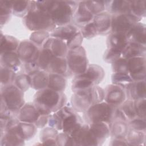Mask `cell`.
I'll list each match as a JSON object with an SVG mask.
<instances>
[{
  "label": "cell",
  "mask_w": 146,
  "mask_h": 146,
  "mask_svg": "<svg viewBox=\"0 0 146 146\" xmlns=\"http://www.w3.org/2000/svg\"><path fill=\"white\" fill-rule=\"evenodd\" d=\"M79 2L72 1H44L43 10L50 15L56 27L70 24Z\"/></svg>",
  "instance_id": "6da1fadb"
},
{
  "label": "cell",
  "mask_w": 146,
  "mask_h": 146,
  "mask_svg": "<svg viewBox=\"0 0 146 146\" xmlns=\"http://www.w3.org/2000/svg\"><path fill=\"white\" fill-rule=\"evenodd\" d=\"M67 98L63 92H57L47 87L37 91L33 103L40 114L50 115L65 106Z\"/></svg>",
  "instance_id": "7a4b0ae2"
},
{
  "label": "cell",
  "mask_w": 146,
  "mask_h": 146,
  "mask_svg": "<svg viewBox=\"0 0 146 146\" xmlns=\"http://www.w3.org/2000/svg\"><path fill=\"white\" fill-rule=\"evenodd\" d=\"M25 27L30 31H47L51 32L56 26L48 14L36 8L35 1H33L32 7L29 13L23 18Z\"/></svg>",
  "instance_id": "3957f363"
},
{
  "label": "cell",
  "mask_w": 146,
  "mask_h": 146,
  "mask_svg": "<svg viewBox=\"0 0 146 146\" xmlns=\"http://www.w3.org/2000/svg\"><path fill=\"white\" fill-rule=\"evenodd\" d=\"M116 109L105 102L96 103L84 112V119L88 124L103 122L110 124L114 120Z\"/></svg>",
  "instance_id": "277c9868"
},
{
  "label": "cell",
  "mask_w": 146,
  "mask_h": 146,
  "mask_svg": "<svg viewBox=\"0 0 146 146\" xmlns=\"http://www.w3.org/2000/svg\"><path fill=\"white\" fill-rule=\"evenodd\" d=\"M1 100L9 110L17 113L25 104L23 92L12 84L1 87Z\"/></svg>",
  "instance_id": "5b68a950"
},
{
  "label": "cell",
  "mask_w": 146,
  "mask_h": 146,
  "mask_svg": "<svg viewBox=\"0 0 146 146\" xmlns=\"http://www.w3.org/2000/svg\"><path fill=\"white\" fill-rule=\"evenodd\" d=\"M66 58L71 75L76 76L82 74L88 66L86 52L82 46L69 50Z\"/></svg>",
  "instance_id": "8992f818"
},
{
  "label": "cell",
  "mask_w": 146,
  "mask_h": 146,
  "mask_svg": "<svg viewBox=\"0 0 146 146\" xmlns=\"http://www.w3.org/2000/svg\"><path fill=\"white\" fill-rule=\"evenodd\" d=\"M140 21L129 14L112 15L111 33L127 35L135 25Z\"/></svg>",
  "instance_id": "52a82bcc"
},
{
  "label": "cell",
  "mask_w": 146,
  "mask_h": 146,
  "mask_svg": "<svg viewBox=\"0 0 146 146\" xmlns=\"http://www.w3.org/2000/svg\"><path fill=\"white\" fill-rule=\"evenodd\" d=\"M92 87L87 90L74 92L71 98V103L72 108L76 112H84L91 106L94 104Z\"/></svg>",
  "instance_id": "ba28073f"
},
{
  "label": "cell",
  "mask_w": 146,
  "mask_h": 146,
  "mask_svg": "<svg viewBox=\"0 0 146 146\" xmlns=\"http://www.w3.org/2000/svg\"><path fill=\"white\" fill-rule=\"evenodd\" d=\"M145 56L127 59L128 74L133 81L145 80Z\"/></svg>",
  "instance_id": "9c48e42d"
},
{
  "label": "cell",
  "mask_w": 146,
  "mask_h": 146,
  "mask_svg": "<svg viewBox=\"0 0 146 146\" xmlns=\"http://www.w3.org/2000/svg\"><path fill=\"white\" fill-rule=\"evenodd\" d=\"M16 52L22 62L26 63L36 62L40 50L30 40H24L19 43Z\"/></svg>",
  "instance_id": "30bf717a"
},
{
  "label": "cell",
  "mask_w": 146,
  "mask_h": 146,
  "mask_svg": "<svg viewBox=\"0 0 146 146\" xmlns=\"http://www.w3.org/2000/svg\"><path fill=\"white\" fill-rule=\"evenodd\" d=\"M104 102L114 107H119L125 100L126 95L124 88L119 86L109 84L104 90Z\"/></svg>",
  "instance_id": "8fae6325"
},
{
  "label": "cell",
  "mask_w": 146,
  "mask_h": 146,
  "mask_svg": "<svg viewBox=\"0 0 146 146\" xmlns=\"http://www.w3.org/2000/svg\"><path fill=\"white\" fill-rule=\"evenodd\" d=\"M94 15L88 10L86 1H79L77 9L73 16L72 22L75 26L82 27L87 24L92 22Z\"/></svg>",
  "instance_id": "7c38bea8"
},
{
  "label": "cell",
  "mask_w": 146,
  "mask_h": 146,
  "mask_svg": "<svg viewBox=\"0 0 146 146\" xmlns=\"http://www.w3.org/2000/svg\"><path fill=\"white\" fill-rule=\"evenodd\" d=\"M93 22L99 35H107L111 33L112 15L108 12L103 11L95 15Z\"/></svg>",
  "instance_id": "4fadbf2b"
},
{
  "label": "cell",
  "mask_w": 146,
  "mask_h": 146,
  "mask_svg": "<svg viewBox=\"0 0 146 146\" xmlns=\"http://www.w3.org/2000/svg\"><path fill=\"white\" fill-rule=\"evenodd\" d=\"M42 48L48 50L54 57L66 58L68 51L64 40L51 36L46 40Z\"/></svg>",
  "instance_id": "5bb4252c"
},
{
  "label": "cell",
  "mask_w": 146,
  "mask_h": 146,
  "mask_svg": "<svg viewBox=\"0 0 146 146\" xmlns=\"http://www.w3.org/2000/svg\"><path fill=\"white\" fill-rule=\"evenodd\" d=\"M145 80L133 81L125 88V95L128 99L133 101L145 98Z\"/></svg>",
  "instance_id": "9a60e30c"
},
{
  "label": "cell",
  "mask_w": 146,
  "mask_h": 146,
  "mask_svg": "<svg viewBox=\"0 0 146 146\" xmlns=\"http://www.w3.org/2000/svg\"><path fill=\"white\" fill-rule=\"evenodd\" d=\"M129 43L138 44L146 47V26L140 22L135 25L127 34Z\"/></svg>",
  "instance_id": "2e32d148"
},
{
  "label": "cell",
  "mask_w": 146,
  "mask_h": 146,
  "mask_svg": "<svg viewBox=\"0 0 146 146\" xmlns=\"http://www.w3.org/2000/svg\"><path fill=\"white\" fill-rule=\"evenodd\" d=\"M41 115L33 103H27L19 110L18 117L20 121L35 124Z\"/></svg>",
  "instance_id": "e0dca14e"
},
{
  "label": "cell",
  "mask_w": 146,
  "mask_h": 146,
  "mask_svg": "<svg viewBox=\"0 0 146 146\" xmlns=\"http://www.w3.org/2000/svg\"><path fill=\"white\" fill-rule=\"evenodd\" d=\"M1 66L10 69L17 74L22 68V62L17 52H6L1 54Z\"/></svg>",
  "instance_id": "ac0fdd59"
},
{
  "label": "cell",
  "mask_w": 146,
  "mask_h": 146,
  "mask_svg": "<svg viewBox=\"0 0 146 146\" xmlns=\"http://www.w3.org/2000/svg\"><path fill=\"white\" fill-rule=\"evenodd\" d=\"M47 72L59 74L64 77L71 76L66 58L63 57H53L48 66Z\"/></svg>",
  "instance_id": "d6986e66"
},
{
  "label": "cell",
  "mask_w": 146,
  "mask_h": 146,
  "mask_svg": "<svg viewBox=\"0 0 146 146\" xmlns=\"http://www.w3.org/2000/svg\"><path fill=\"white\" fill-rule=\"evenodd\" d=\"M0 145L6 146L23 145L25 144V140L19 135L17 125L8 129L1 134Z\"/></svg>",
  "instance_id": "ffe728a7"
},
{
  "label": "cell",
  "mask_w": 146,
  "mask_h": 146,
  "mask_svg": "<svg viewBox=\"0 0 146 146\" xmlns=\"http://www.w3.org/2000/svg\"><path fill=\"white\" fill-rule=\"evenodd\" d=\"M90 129L96 139L98 145H102L110 135V124L103 123H94L88 124Z\"/></svg>",
  "instance_id": "44dd1931"
},
{
  "label": "cell",
  "mask_w": 146,
  "mask_h": 146,
  "mask_svg": "<svg viewBox=\"0 0 146 146\" xmlns=\"http://www.w3.org/2000/svg\"><path fill=\"white\" fill-rule=\"evenodd\" d=\"M105 9L111 15L129 14V1H104Z\"/></svg>",
  "instance_id": "7402d4cb"
},
{
  "label": "cell",
  "mask_w": 146,
  "mask_h": 146,
  "mask_svg": "<svg viewBox=\"0 0 146 146\" xmlns=\"http://www.w3.org/2000/svg\"><path fill=\"white\" fill-rule=\"evenodd\" d=\"M28 75L30 79V87L37 91L47 87L48 74L47 71L42 70H38L29 74Z\"/></svg>",
  "instance_id": "603a6c76"
},
{
  "label": "cell",
  "mask_w": 146,
  "mask_h": 146,
  "mask_svg": "<svg viewBox=\"0 0 146 146\" xmlns=\"http://www.w3.org/2000/svg\"><path fill=\"white\" fill-rule=\"evenodd\" d=\"M127 35L120 33H110L107 39L108 48L122 52L128 44Z\"/></svg>",
  "instance_id": "cb8c5ba5"
},
{
  "label": "cell",
  "mask_w": 146,
  "mask_h": 146,
  "mask_svg": "<svg viewBox=\"0 0 146 146\" xmlns=\"http://www.w3.org/2000/svg\"><path fill=\"white\" fill-rule=\"evenodd\" d=\"M82 124V117L77 113V112L74 111L63 119L62 130L63 132L71 135Z\"/></svg>",
  "instance_id": "d4e9b609"
},
{
  "label": "cell",
  "mask_w": 146,
  "mask_h": 146,
  "mask_svg": "<svg viewBox=\"0 0 146 146\" xmlns=\"http://www.w3.org/2000/svg\"><path fill=\"white\" fill-rule=\"evenodd\" d=\"M80 75L92 82L94 85H98L104 78V71L100 66L92 64L88 65L86 71Z\"/></svg>",
  "instance_id": "484cf974"
},
{
  "label": "cell",
  "mask_w": 146,
  "mask_h": 146,
  "mask_svg": "<svg viewBox=\"0 0 146 146\" xmlns=\"http://www.w3.org/2000/svg\"><path fill=\"white\" fill-rule=\"evenodd\" d=\"M78 31L76 26L74 25L68 24L56 27L50 33V36L67 41Z\"/></svg>",
  "instance_id": "4316f807"
},
{
  "label": "cell",
  "mask_w": 146,
  "mask_h": 146,
  "mask_svg": "<svg viewBox=\"0 0 146 146\" xmlns=\"http://www.w3.org/2000/svg\"><path fill=\"white\" fill-rule=\"evenodd\" d=\"M129 128L127 123L114 120L110 124V135L112 138H125Z\"/></svg>",
  "instance_id": "83f0119b"
},
{
  "label": "cell",
  "mask_w": 146,
  "mask_h": 146,
  "mask_svg": "<svg viewBox=\"0 0 146 146\" xmlns=\"http://www.w3.org/2000/svg\"><path fill=\"white\" fill-rule=\"evenodd\" d=\"M1 54L6 52L17 51L19 46V41L14 36L3 35L1 33L0 39Z\"/></svg>",
  "instance_id": "f1b7e54d"
},
{
  "label": "cell",
  "mask_w": 146,
  "mask_h": 146,
  "mask_svg": "<svg viewBox=\"0 0 146 146\" xmlns=\"http://www.w3.org/2000/svg\"><path fill=\"white\" fill-rule=\"evenodd\" d=\"M146 47L133 43H128L121 52V57L128 59L134 57L145 56Z\"/></svg>",
  "instance_id": "f546056e"
},
{
  "label": "cell",
  "mask_w": 146,
  "mask_h": 146,
  "mask_svg": "<svg viewBox=\"0 0 146 146\" xmlns=\"http://www.w3.org/2000/svg\"><path fill=\"white\" fill-rule=\"evenodd\" d=\"M12 13L19 17H25L32 7L33 1H11Z\"/></svg>",
  "instance_id": "4dcf8cb0"
},
{
  "label": "cell",
  "mask_w": 146,
  "mask_h": 146,
  "mask_svg": "<svg viewBox=\"0 0 146 146\" xmlns=\"http://www.w3.org/2000/svg\"><path fill=\"white\" fill-rule=\"evenodd\" d=\"M66 77L56 74L48 73L47 88L57 92H63L66 87Z\"/></svg>",
  "instance_id": "1f68e13d"
},
{
  "label": "cell",
  "mask_w": 146,
  "mask_h": 146,
  "mask_svg": "<svg viewBox=\"0 0 146 146\" xmlns=\"http://www.w3.org/2000/svg\"><path fill=\"white\" fill-rule=\"evenodd\" d=\"M145 5L144 0L129 1V14L141 21L146 15Z\"/></svg>",
  "instance_id": "d6a6232c"
},
{
  "label": "cell",
  "mask_w": 146,
  "mask_h": 146,
  "mask_svg": "<svg viewBox=\"0 0 146 146\" xmlns=\"http://www.w3.org/2000/svg\"><path fill=\"white\" fill-rule=\"evenodd\" d=\"M19 135L25 140L32 139L36 134L37 127L34 124L20 121L17 125Z\"/></svg>",
  "instance_id": "836d02e7"
},
{
  "label": "cell",
  "mask_w": 146,
  "mask_h": 146,
  "mask_svg": "<svg viewBox=\"0 0 146 146\" xmlns=\"http://www.w3.org/2000/svg\"><path fill=\"white\" fill-rule=\"evenodd\" d=\"M125 139L129 145H143L145 141V132L129 128Z\"/></svg>",
  "instance_id": "e575fe53"
},
{
  "label": "cell",
  "mask_w": 146,
  "mask_h": 146,
  "mask_svg": "<svg viewBox=\"0 0 146 146\" xmlns=\"http://www.w3.org/2000/svg\"><path fill=\"white\" fill-rule=\"evenodd\" d=\"M94 86L95 85L92 82L79 75L75 76V78L72 80L71 90L74 92L75 91L88 89Z\"/></svg>",
  "instance_id": "d590c367"
},
{
  "label": "cell",
  "mask_w": 146,
  "mask_h": 146,
  "mask_svg": "<svg viewBox=\"0 0 146 146\" xmlns=\"http://www.w3.org/2000/svg\"><path fill=\"white\" fill-rule=\"evenodd\" d=\"M53 57L54 56L48 50L42 48L36 60L39 69L47 71L48 66Z\"/></svg>",
  "instance_id": "8d00e7d4"
},
{
  "label": "cell",
  "mask_w": 146,
  "mask_h": 146,
  "mask_svg": "<svg viewBox=\"0 0 146 146\" xmlns=\"http://www.w3.org/2000/svg\"><path fill=\"white\" fill-rule=\"evenodd\" d=\"M12 13V5L11 1H1L0 14L1 26L8 22Z\"/></svg>",
  "instance_id": "74e56055"
},
{
  "label": "cell",
  "mask_w": 146,
  "mask_h": 146,
  "mask_svg": "<svg viewBox=\"0 0 146 146\" xmlns=\"http://www.w3.org/2000/svg\"><path fill=\"white\" fill-rule=\"evenodd\" d=\"M112 83L124 88L132 83L133 80L128 74L121 72H113L111 76Z\"/></svg>",
  "instance_id": "f35d334b"
},
{
  "label": "cell",
  "mask_w": 146,
  "mask_h": 146,
  "mask_svg": "<svg viewBox=\"0 0 146 146\" xmlns=\"http://www.w3.org/2000/svg\"><path fill=\"white\" fill-rule=\"evenodd\" d=\"M50 37V33L47 31H37L33 32L30 36V40L38 47H43L46 40Z\"/></svg>",
  "instance_id": "ab89813d"
},
{
  "label": "cell",
  "mask_w": 146,
  "mask_h": 146,
  "mask_svg": "<svg viewBox=\"0 0 146 146\" xmlns=\"http://www.w3.org/2000/svg\"><path fill=\"white\" fill-rule=\"evenodd\" d=\"M16 77V73L7 68L1 66V84L6 86L14 83Z\"/></svg>",
  "instance_id": "60d3db41"
},
{
  "label": "cell",
  "mask_w": 146,
  "mask_h": 146,
  "mask_svg": "<svg viewBox=\"0 0 146 146\" xmlns=\"http://www.w3.org/2000/svg\"><path fill=\"white\" fill-rule=\"evenodd\" d=\"M14 83V85L23 92L27 91L31 86L30 77L26 73H22L16 75Z\"/></svg>",
  "instance_id": "b9f144b4"
},
{
  "label": "cell",
  "mask_w": 146,
  "mask_h": 146,
  "mask_svg": "<svg viewBox=\"0 0 146 146\" xmlns=\"http://www.w3.org/2000/svg\"><path fill=\"white\" fill-rule=\"evenodd\" d=\"M86 5L90 12L95 16L105 10L104 1H86Z\"/></svg>",
  "instance_id": "7bdbcfd3"
},
{
  "label": "cell",
  "mask_w": 146,
  "mask_h": 146,
  "mask_svg": "<svg viewBox=\"0 0 146 146\" xmlns=\"http://www.w3.org/2000/svg\"><path fill=\"white\" fill-rule=\"evenodd\" d=\"M83 38L90 39L98 35L96 28L93 21L83 26L80 31Z\"/></svg>",
  "instance_id": "ee69618b"
},
{
  "label": "cell",
  "mask_w": 146,
  "mask_h": 146,
  "mask_svg": "<svg viewBox=\"0 0 146 146\" xmlns=\"http://www.w3.org/2000/svg\"><path fill=\"white\" fill-rule=\"evenodd\" d=\"M83 37L80 31H78L66 41V45L68 50H71L81 46Z\"/></svg>",
  "instance_id": "f6af8a7d"
},
{
  "label": "cell",
  "mask_w": 146,
  "mask_h": 146,
  "mask_svg": "<svg viewBox=\"0 0 146 146\" xmlns=\"http://www.w3.org/2000/svg\"><path fill=\"white\" fill-rule=\"evenodd\" d=\"M145 98L140 99L134 102V107L137 117L145 120L146 117V107Z\"/></svg>",
  "instance_id": "bcb514c9"
},
{
  "label": "cell",
  "mask_w": 146,
  "mask_h": 146,
  "mask_svg": "<svg viewBox=\"0 0 146 146\" xmlns=\"http://www.w3.org/2000/svg\"><path fill=\"white\" fill-rule=\"evenodd\" d=\"M55 140L56 145H76L71 136L64 132L58 134Z\"/></svg>",
  "instance_id": "7dc6e473"
},
{
  "label": "cell",
  "mask_w": 146,
  "mask_h": 146,
  "mask_svg": "<svg viewBox=\"0 0 146 146\" xmlns=\"http://www.w3.org/2000/svg\"><path fill=\"white\" fill-rule=\"evenodd\" d=\"M58 134V130L55 128L51 127H44L40 133V140L42 143L48 139H55Z\"/></svg>",
  "instance_id": "c3c4849f"
},
{
  "label": "cell",
  "mask_w": 146,
  "mask_h": 146,
  "mask_svg": "<svg viewBox=\"0 0 146 146\" xmlns=\"http://www.w3.org/2000/svg\"><path fill=\"white\" fill-rule=\"evenodd\" d=\"M112 70L113 72L128 74L127 59L121 57L117 60L112 63Z\"/></svg>",
  "instance_id": "681fc988"
},
{
  "label": "cell",
  "mask_w": 146,
  "mask_h": 146,
  "mask_svg": "<svg viewBox=\"0 0 146 146\" xmlns=\"http://www.w3.org/2000/svg\"><path fill=\"white\" fill-rule=\"evenodd\" d=\"M48 124L50 127L55 128L58 131L62 130L63 120L56 112L49 115Z\"/></svg>",
  "instance_id": "f907efd6"
},
{
  "label": "cell",
  "mask_w": 146,
  "mask_h": 146,
  "mask_svg": "<svg viewBox=\"0 0 146 146\" xmlns=\"http://www.w3.org/2000/svg\"><path fill=\"white\" fill-rule=\"evenodd\" d=\"M145 120L137 117L135 119L128 121L127 124L129 129L145 132Z\"/></svg>",
  "instance_id": "816d5d0a"
},
{
  "label": "cell",
  "mask_w": 146,
  "mask_h": 146,
  "mask_svg": "<svg viewBox=\"0 0 146 146\" xmlns=\"http://www.w3.org/2000/svg\"><path fill=\"white\" fill-rule=\"evenodd\" d=\"M121 57V53L111 48H107L104 54V60L107 63H113Z\"/></svg>",
  "instance_id": "f5cc1de1"
},
{
  "label": "cell",
  "mask_w": 146,
  "mask_h": 146,
  "mask_svg": "<svg viewBox=\"0 0 146 146\" xmlns=\"http://www.w3.org/2000/svg\"><path fill=\"white\" fill-rule=\"evenodd\" d=\"M92 93L94 104L103 102L104 97V92L102 88L95 85L92 88Z\"/></svg>",
  "instance_id": "db71d44e"
},
{
  "label": "cell",
  "mask_w": 146,
  "mask_h": 146,
  "mask_svg": "<svg viewBox=\"0 0 146 146\" xmlns=\"http://www.w3.org/2000/svg\"><path fill=\"white\" fill-rule=\"evenodd\" d=\"M111 145H129L125 138H112L110 143Z\"/></svg>",
  "instance_id": "11a10c76"
},
{
  "label": "cell",
  "mask_w": 146,
  "mask_h": 146,
  "mask_svg": "<svg viewBox=\"0 0 146 146\" xmlns=\"http://www.w3.org/2000/svg\"><path fill=\"white\" fill-rule=\"evenodd\" d=\"M41 144L48 145H56V140L55 139H48V140H47L42 142V143H41Z\"/></svg>",
  "instance_id": "9f6ffc18"
}]
</instances>
